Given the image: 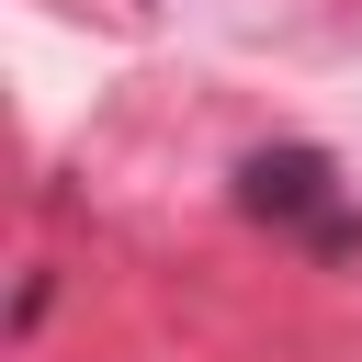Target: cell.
Segmentation results:
<instances>
[{
  "mask_svg": "<svg viewBox=\"0 0 362 362\" xmlns=\"http://www.w3.org/2000/svg\"><path fill=\"white\" fill-rule=\"evenodd\" d=\"M226 192H238V215H249V226L294 238L305 260H362V204H351V181H339V158H328V147L272 136V147H249V158L226 170Z\"/></svg>",
  "mask_w": 362,
  "mask_h": 362,
  "instance_id": "6da1fadb",
  "label": "cell"
},
{
  "mask_svg": "<svg viewBox=\"0 0 362 362\" xmlns=\"http://www.w3.org/2000/svg\"><path fill=\"white\" fill-rule=\"evenodd\" d=\"M45 305H57V283H45V272H23V305H11V328L34 339V328H45Z\"/></svg>",
  "mask_w": 362,
  "mask_h": 362,
  "instance_id": "7a4b0ae2",
  "label": "cell"
}]
</instances>
